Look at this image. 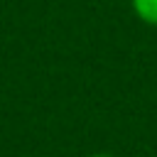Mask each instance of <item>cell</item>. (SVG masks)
Wrapping results in <instances>:
<instances>
[{"mask_svg": "<svg viewBox=\"0 0 157 157\" xmlns=\"http://www.w3.org/2000/svg\"><path fill=\"white\" fill-rule=\"evenodd\" d=\"M135 17L150 27H157V0H130Z\"/></svg>", "mask_w": 157, "mask_h": 157, "instance_id": "cell-1", "label": "cell"}, {"mask_svg": "<svg viewBox=\"0 0 157 157\" xmlns=\"http://www.w3.org/2000/svg\"><path fill=\"white\" fill-rule=\"evenodd\" d=\"M88 157H115V155H108V152H96V155H88Z\"/></svg>", "mask_w": 157, "mask_h": 157, "instance_id": "cell-2", "label": "cell"}]
</instances>
